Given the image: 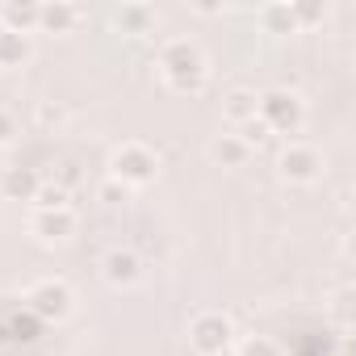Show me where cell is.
I'll return each instance as SVG.
<instances>
[{
	"label": "cell",
	"instance_id": "18",
	"mask_svg": "<svg viewBox=\"0 0 356 356\" xmlns=\"http://www.w3.org/2000/svg\"><path fill=\"white\" fill-rule=\"evenodd\" d=\"M239 138H243L248 147H252V143H264V138H268V126H264L260 118H252L248 126H239Z\"/></svg>",
	"mask_w": 356,
	"mask_h": 356
},
{
	"label": "cell",
	"instance_id": "16",
	"mask_svg": "<svg viewBox=\"0 0 356 356\" xmlns=\"http://www.w3.org/2000/svg\"><path fill=\"white\" fill-rule=\"evenodd\" d=\"M239 356H281V348L268 339V335H248L239 343Z\"/></svg>",
	"mask_w": 356,
	"mask_h": 356
},
{
	"label": "cell",
	"instance_id": "10",
	"mask_svg": "<svg viewBox=\"0 0 356 356\" xmlns=\"http://www.w3.org/2000/svg\"><path fill=\"white\" fill-rule=\"evenodd\" d=\"M138 273H143V264H138L134 252H122V248H118V252L105 256V281H109V285H134Z\"/></svg>",
	"mask_w": 356,
	"mask_h": 356
},
{
	"label": "cell",
	"instance_id": "17",
	"mask_svg": "<svg viewBox=\"0 0 356 356\" xmlns=\"http://www.w3.org/2000/svg\"><path fill=\"white\" fill-rule=\"evenodd\" d=\"M34 202H38V210H67V193L59 185H42Z\"/></svg>",
	"mask_w": 356,
	"mask_h": 356
},
{
	"label": "cell",
	"instance_id": "8",
	"mask_svg": "<svg viewBox=\"0 0 356 356\" xmlns=\"http://www.w3.org/2000/svg\"><path fill=\"white\" fill-rule=\"evenodd\" d=\"M38 189H42V176L34 168H5V176H0V193L9 202H34Z\"/></svg>",
	"mask_w": 356,
	"mask_h": 356
},
{
	"label": "cell",
	"instance_id": "14",
	"mask_svg": "<svg viewBox=\"0 0 356 356\" xmlns=\"http://www.w3.org/2000/svg\"><path fill=\"white\" fill-rule=\"evenodd\" d=\"M26 59H30V38L0 26V67H17Z\"/></svg>",
	"mask_w": 356,
	"mask_h": 356
},
{
	"label": "cell",
	"instance_id": "6",
	"mask_svg": "<svg viewBox=\"0 0 356 356\" xmlns=\"http://www.w3.org/2000/svg\"><path fill=\"white\" fill-rule=\"evenodd\" d=\"M318 168H323V159H318V151H314V147L293 143V147H285V151H281V176H285V181H293V185L314 181Z\"/></svg>",
	"mask_w": 356,
	"mask_h": 356
},
{
	"label": "cell",
	"instance_id": "19",
	"mask_svg": "<svg viewBox=\"0 0 356 356\" xmlns=\"http://www.w3.org/2000/svg\"><path fill=\"white\" fill-rule=\"evenodd\" d=\"M264 17H268V26H277V30H293V9H285V5H273Z\"/></svg>",
	"mask_w": 356,
	"mask_h": 356
},
{
	"label": "cell",
	"instance_id": "1",
	"mask_svg": "<svg viewBox=\"0 0 356 356\" xmlns=\"http://www.w3.org/2000/svg\"><path fill=\"white\" fill-rule=\"evenodd\" d=\"M159 67H163V80L168 88L176 92H202L206 84V63H202V51L189 42V38H176L159 51Z\"/></svg>",
	"mask_w": 356,
	"mask_h": 356
},
{
	"label": "cell",
	"instance_id": "13",
	"mask_svg": "<svg viewBox=\"0 0 356 356\" xmlns=\"http://www.w3.org/2000/svg\"><path fill=\"white\" fill-rule=\"evenodd\" d=\"M256 105H260V97H256V92H248V88H235V92L222 101V113H227V122H235V126H248V122L256 118Z\"/></svg>",
	"mask_w": 356,
	"mask_h": 356
},
{
	"label": "cell",
	"instance_id": "7",
	"mask_svg": "<svg viewBox=\"0 0 356 356\" xmlns=\"http://www.w3.org/2000/svg\"><path fill=\"white\" fill-rule=\"evenodd\" d=\"M30 231H34L42 243H59V239H67V235L76 231V214H72V210H38V214L30 218Z\"/></svg>",
	"mask_w": 356,
	"mask_h": 356
},
{
	"label": "cell",
	"instance_id": "21",
	"mask_svg": "<svg viewBox=\"0 0 356 356\" xmlns=\"http://www.w3.org/2000/svg\"><path fill=\"white\" fill-rule=\"evenodd\" d=\"M9 138H13V118L0 113V143H9Z\"/></svg>",
	"mask_w": 356,
	"mask_h": 356
},
{
	"label": "cell",
	"instance_id": "11",
	"mask_svg": "<svg viewBox=\"0 0 356 356\" xmlns=\"http://www.w3.org/2000/svg\"><path fill=\"white\" fill-rule=\"evenodd\" d=\"M210 155H214L222 168H243V163L252 159V147H248L239 134H218L214 147H210Z\"/></svg>",
	"mask_w": 356,
	"mask_h": 356
},
{
	"label": "cell",
	"instance_id": "12",
	"mask_svg": "<svg viewBox=\"0 0 356 356\" xmlns=\"http://www.w3.org/2000/svg\"><path fill=\"white\" fill-rule=\"evenodd\" d=\"M80 22V9H72V5H42L38 9V26L47 30V34H72V26Z\"/></svg>",
	"mask_w": 356,
	"mask_h": 356
},
{
	"label": "cell",
	"instance_id": "20",
	"mask_svg": "<svg viewBox=\"0 0 356 356\" xmlns=\"http://www.w3.org/2000/svg\"><path fill=\"white\" fill-rule=\"evenodd\" d=\"M55 185H59L63 193H67L72 185H80V168H76L72 159H67V163H59V181H55Z\"/></svg>",
	"mask_w": 356,
	"mask_h": 356
},
{
	"label": "cell",
	"instance_id": "9",
	"mask_svg": "<svg viewBox=\"0 0 356 356\" xmlns=\"http://www.w3.org/2000/svg\"><path fill=\"white\" fill-rule=\"evenodd\" d=\"M38 9L34 0H13V5H0V26L13 30V34H30L38 26Z\"/></svg>",
	"mask_w": 356,
	"mask_h": 356
},
{
	"label": "cell",
	"instance_id": "4",
	"mask_svg": "<svg viewBox=\"0 0 356 356\" xmlns=\"http://www.w3.org/2000/svg\"><path fill=\"white\" fill-rule=\"evenodd\" d=\"M231 339H235V327H231V318L227 314H197L193 318V327H189V343L202 352V356H222L227 348H231Z\"/></svg>",
	"mask_w": 356,
	"mask_h": 356
},
{
	"label": "cell",
	"instance_id": "15",
	"mask_svg": "<svg viewBox=\"0 0 356 356\" xmlns=\"http://www.w3.org/2000/svg\"><path fill=\"white\" fill-rule=\"evenodd\" d=\"M151 22H155V13H151V9H143V5H126V9H118V26H122V30H130V34H143Z\"/></svg>",
	"mask_w": 356,
	"mask_h": 356
},
{
	"label": "cell",
	"instance_id": "5",
	"mask_svg": "<svg viewBox=\"0 0 356 356\" xmlns=\"http://www.w3.org/2000/svg\"><path fill=\"white\" fill-rule=\"evenodd\" d=\"M26 302H30V314H34V318L59 323V318H67V310H72V289H67L63 281H38Z\"/></svg>",
	"mask_w": 356,
	"mask_h": 356
},
{
	"label": "cell",
	"instance_id": "2",
	"mask_svg": "<svg viewBox=\"0 0 356 356\" xmlns=\"http://www.w3.org/2000/svg\"><path fill=\"white\" fill-rule=\"evenodd\" d=\"M155 168H159V159H155V151L143 147V143H126V147H118L113 159H109V172H113V181H118L122 189H126V185H147V181H155Z\"/></svg>",
	"mask_w": 356,
	"mask_h": 356
},
{
	"label": "cell",
	"instance_id": "3",
	"mask_svg": "<svg viewBox=\"0 0 356 356\" xmlns=\"http://www.w3.org/2000/svg\"><path fill=\"white\" fill-rule=\"evenodd\" d=\"M256 118H260L268 130H277V134H293V130L302 126L306 109H302V101H298L293 92L277 88V92H264V97H260V105H256Z\"/></svg>",
	"mask_w": 356,
	"mask_h": 356
}]
</instances>
